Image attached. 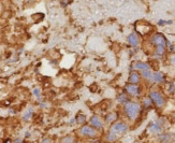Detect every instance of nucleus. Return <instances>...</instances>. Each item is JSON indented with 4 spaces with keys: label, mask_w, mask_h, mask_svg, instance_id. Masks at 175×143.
I'll return each instance as SVG.
<instances>
[{
    "label": "nucleus",
    "mask_w": 175,
    "mask_h": 143,
    "mask_svg": "<svg viewBox=\"0 0 175 143\" xmlns=\"http://www.w3.org/2000/svg\"><path fill=\"white\" fill-rule=\"evenodd\" d=\"M127 130H128V125L126 123L118 122V123L113 124V126H112L109 131V134H107V140L111 141V142L112 141H115L119 134H125Z\"/></svg>",
    "instance_id": "nucleus-1"
},
{
    "label": "nucleus",
    "mask_w": 175,
    "mask_h": 143,
    "mask_svg": "<svg viewBox=\"0 0 175 143\" xmlns=\"http://www.w3.org/2000/svg\"><path fill=\"white\" fill-rule=\"evenodd\" d=\"M124 110H125V113H126V115H127L128 119L133 121V119H136V117H138V115L140 114L141 107L138 102L128 101L127 103H125Z\"/></svg>",
    "instance_id": "nucleus-2"
},
{
    "label": "nucleus",
    "mask_w": 175,
    "mask_h": 143,
    "mask_svg": "<svg viewBox=\"0 0 175 143\" xmlns=\"http://www.w3.org/2000/svg\"><path fill=\"white\" fill-rule=\"evenodd\" d=\"M149 97H151L153 103L157 108H163L166 106V98L163 97V95L161 92H157V90H151V94H149Z\"/></svg>",
    "instance_id": "nucleus-3"
},
{
    "label": "nucleus",
    "mask_w": 175,
    "mask_h": 143,
    "mask_svg": "<svg viewBox=\"0 0 175 143\" xmlns=\"http://www.w3.org/2000/svg\"><path fill=\"white\" fill-rule=\"evenodd\" d=\"M151 43L154 46H166L168 42H166V37L162 33H155L151 38Z\"/></svg>",
    "instance_id": "nucleus-4"
},
{
    "label": "nucleus",
    "mask_w": 175,
    "mask_h": 143,
    "mask_svg": "<svg viewBox=\"0 0 175 143\" xmlns=\"http://www.w3.org/2000/svg\"><path fill=\"white\" fill-rule=\"evenodd\" d=\"M79 132L81 136L87 137V138H96L98 136V132L96 131V129L92 126H83Z\"/></svg>",
    "instance_id": "nucleus-5"
},
{
    "label": "nucleus",
    "mask_w": 175,
    "mask_h": 143,
    "mask_svg": "<svg viewBox=\"0 0 175 143\" xmlns=\"http://www.w3.org/2000/svg\"><path fill=\"white\" fill-rule=\"evenodd\" d=\"M126 92L129 95H131V96H139L141 94V88L138 86V84L130 83L126 86Z\"/></svg>",
    "instance_id": "nucleus-6"
},
{
    "label": "nucleus",
    "mask_w": 175,
    "mask_h": 143,
    "mask_svg": "<svg viewBox=\"0 0 175 143\" xmlns=\"http://www.w3.org/2000/svg\"><path fill=\"white\" fill-rule=\"evenodd\" d=\"M90 124H91L92 127L96 128V129H102L103 127L102 121H101L100 117L97 116V115H94V116L90 119Z\"/></svg>",
    "instance_id": "nucleus-7"
},
{
    "label": "nucleus",
    "mask_w": 175,
    "mask_h": 143,
    "mask_svg": "<svg viewBox=\"0 0 175 143\" xmlns=\"http://www.w3.org/2000/svg\"><path fill=\"white\" fill-rule=\"evenodd\" d=\"M128 42H129V44L131 46H133V47H136V46L139 45V43H140V39H139L138 35L134 32L130 33L129 36H128Z\"/></svg>",
    "instance_id": "nucleus-8"
},
{
    "label": "nucleus",
    "mask_w": 175,
    "mask_h": 143,
    "mask_svg": "<svg viewBox=\"0 0 175 143\" xmlns=\"http://www.w3.org/2000/svg\"><path fill=\"white\" fill-rule=\"evenodd\" d=\"M128 82L129 83H132V84H139L141 82V75L139 74L138 72H131L128 77Z\"/></svg>",
    "instance_id": "nucleus-9"
},
{
    "label": "nucleus",
    "mask_w": 175,
    "mask_h": 143,
    "mask_svg": "<svg viewBox=\"0 0 175 143\" xmlns=\"http://www.w3.org/2000/svg\"><path fill=\"white\" fill-rule=\"evenodd\" d=\"M133 68L136 69V70H147V69H151V66H149L147 62H136V64L133 65Z\"/></svg>",
    "instance_id": "nucleus-10"
},
{
    "label": "nucleus",
    "mask_w": 175,
    "mask_h": 143,
    "mask_svg": "<svg viewBox=\"0 0 175 143\" xmlns=\"http://www.w3.org/2000/svg\"><path fill=\"white\" fill-rule=\"evenodd\" d=\"M142 77L148 82H154V73L149 69L147 70H142Z\"/></svg>",
    "instance_id": "nucleus-11"
},
{
    "label": "nucleus",
    "mask_w": 175,
    "mask_h": 143,
    "mask_svg": "<svg viewBox=\"0 0 175 143\" xmlns=\"http://www.w3.org/2000/svg\"><path fill=\"white\" fill-rule=\"evenodd\" d=\"M155 57L161 58L166 53V46H155Z\"/></svg>",
    "instance_id": "nucleus-12"
},
{
    "label": "nucleus",
    "mask_w": 175,
    "mask_h": 143,
    "mask_svg": "<svg viewBox=\"0 0 175 143\" xmlns=\"http://www.w3.org/2000/svg\"><path fill=\"white\" fill-rule=\"evenodd\" d=\"M149 130H151V132L161 131V124H159L158 122H156V123H151V125H149Z\"/></svg>",
    "instance_id": "nucleus-13"
},
{
    "label": "nucleus",
    "mask_w": 175,
    "mask_h": 143,
    "mask_svg": "<svg viewBox=\"0 0 175 143\" xmlns=\"http://www.w3.org/2000/svg\"><path fill=\"white\" fill-rule=\"evenodd\" d=\"M154 82L156 83H162L164 82V75L162 72H155L154 73Z\"/></svg>",
    "instance_id": "nucleus-14"
},
{
    "label": "nucleus",
    "mask_w": 175,
    "mask_h": 143,
    "mask_svg": "<svg viewBox=\"0 0 175 143\" xmlns=\"http://www.w3.org/2000/svg\"><path fill=\"white\" fill-rule=\"evenodd\" d=\"M151 27L149 26L148 24H147V25H146V30H142V29H141V27H140V25L136 24V30H138L139 32L141 33V35H146V33H148L149 31H151ZM143 29H145V27H144Z\"/></svg>",
    "instance_id": "nucleus-15"
},
{
    "label": "nucleus",
    "mask_w": 175,
    "mask_h": 143,
    "mask_svg": "<svg viewBox=\"0 0 175 143\" xmlns=\"http://www.w3.org/2000/svg\"><path fill=\"white\" fill-rule=\"evenodd\" d=\"M117 100H118V102H121V103L125 104L129 101V98H128V96L126 94H121L118 96V98H117Z\"/></svg>",
    "instance_id": "nucleus-16"
},
{
    "label": "nucleus",
    "mask_w": 175,
    "mask_h": 143,
    "mask_svg": "<svg viewBox=\"0 0 175 143\" xmlns=\"http://www.w3.org/2000/svg\"><path fill=\"white\" fill-rule=\"evenodd\" d=\"M116 119H117V115H116L115 113H111V114L106 115V117H105V121H106V123L111 124V123H113Z\"/></svg>",
    "instance_id": "nucleus-17"
},
{
    "label": "nucleus",
    "mask_w": 175,
    "mask_h": 143,
    "mask_svg": "<svg viewBox=\"0 0 175 143\" xmlns=\"http://www.w3.org/2000/svg\"><path fill=\"white\" fill-rule=\"evenodd\" d=\"M75 121H76L77 124H80V125H82V124H85L86 122V116L84 114H79L76 116V119H75Z\"/></svg>",
    "instance_id": "nucleus-18"
},
{
    "label": "nucleus",
    "mask_w": 175,
    "mask_h": 143,
    "mask_svg": "<svg viewBox=\"0 0 175 143\" xmlns=\"http://www.w3.org/2000/svg\"><path fill=\"white\" fill-rule=\"evenodd\" d=\"M151 104H153V101H151V97L145 98V99L143 100V106H144V108H151Z\"/></svg>",
    "instance_id": "nucleus-19"
},
{
    "label": "nucleus",
    "mask_w": 175,
    "mask_h": 143,
    "mask_svg": "<svg viewBox=\"0 0 175 143\" xmlns=\"http://www.w3.org/2000/svg\"><path fill=\"white\" fill-rule=\"evenodd\" d=\"M160 140H161V142H170L171 137L169 134H162V136H160Z\"/></svg>",
    "instance_id": "nucleus-20"
},
{
    "label": "nucleus",
    "mask_w": 175,
    "mask_h": 143,
    "mask_svg": "<svg viewBox=\"0 0 175 143\" xmlns=\"http://www.w3.org/2000/svg\"><path fill=\"white\" fill-rule=\"evenodd\" d=\"M62 142H74V138L73 137H66L62 139Z\"/></svg>",
    "instance_id": "nucleus-21"
},
{
    "label": "nucleus",
    "mask_w": 175,
    "mask_h": 143,
    "mask_svg": "<svg viewBox=\"0 0 175 143\" xmlns=\"http://www.w3.org/2000/svg\"><path fill=\"white\" fill-rule=\"evenodd\" d=\"M35 95H37V96H39V95H40L39 90H38V89H35Z\"/></svg>",
    "instance_id": "nucleus-22"
}]
</instances>
